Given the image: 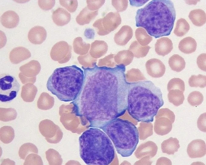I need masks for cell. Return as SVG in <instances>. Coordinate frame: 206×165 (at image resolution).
<instances>
[{
    "label": "cell",
    "instance_id": "2",
    "mask_svg": "<svg viewBox=\"0 0 206 165\" xmlns=\"http://www.w3.org/2000/svg\"><path fill=\"white\" fill-rule=\"evenodd\" d=\"M164 104L161 90L151 81L128 83L127 109L129 115L138 121L153 122Z\"/></svg>",
    "mask_w": 206,
    "mask_h": 165
},
{
    "label": "cell",
    "instance_id": "37",
    "mask_svg": "<svg viewBox=\"0 0 206 165\" xmlns=\"http://www.w3.org/2000/svg\"><path fill=\"white\" fill-rule=\"evenodd\" d=\"M24 165H43L41 157L38 155L34 153L29 154L26 157L23 163Z\"/></svg>",
    "mask_w": 206,
    "mask_h": 165
},
{
    "label": "cell",
    "instance_id": "13",
    "mask_svg": "<svg viewBox=\"0 0 206 165\" xmlns=\"http://www.w3.org/2000/svg\"><path fill=\"white\" fill-rule=\"evenodd\" d=\"M47 33L45 28L40 26H36L29 31L28 38L30 41L34 44H40L46 39Z\"/></svg>",
    "mask_w": 206,
    "mask_h": 165
},
{
    "label": "cell",
    "instance_id": "32",
    "mask_svg": "<svg viewBox=\"0 0 206 165\" xmlns=\"http://www.w3.org/2000/svg\"><path fill=\"white\" fill-rule=\"evenodd\" d=\"M89 43L83 41L82 38L77 37L74 39L73 42L74 50L79 54L84 53L87 52L90 47Z\"/></svg>",
    "mask_w": 206,
    "mask_h": 165
},
{
    "label": "cell",
    "instance_id": "23",
    "mask_svg": "<svg viewBox=\"0 0 206 165\" xmlns=\"http://www.w3.org/2000/svg\"><path fill=\"white\" fill-rule=\"evenodd\" d=\"M188 17L192 23L196 26L201 27L206 23V13L202 9H197L191 10L189 13Z\"/></svg>",
    "mask_w": 206,
    "mask_h": 165
},
{
    "label": "cell",
    "instance_id": "40",
    "mask_svg": "<svg viewBox=\"0 0 206 165\" xmlns=\"http://www.w3.org/2000/svg\"><path fill=\"white\" fill-rule=\"evenodd\" d=\"M105 0H87V7L92 11L98 10L104 4Z\"/></svg>",
    "mask_w": 206,
    "mask_h": 165
},
{
    "label": "cell",
    "instance_id": "38",
    "mask_svg": "<svg viewBox=\"0 0 206 165\" xmlns=\"http://www.w3.org/2000/svg\"><path fill=\"white\" fill-rule=\"evenodd\" d=\"M60 4L70 13H74L76 10L78 5L77 0L59 1Z\"/></svg>",
    "mask_w": 206,
    "mask_h": 165
},
{
    "label": "cell",
    "instance_id": "36",
    "mask_svg": "<svg viewBox=\"0 0 206 165\" xmlns=\"http://www.w3.org/2000/svg\"><path fill=\"white\" fill-rule=\"evenodd\" d=\"M174 89H179L184 92L185 86L183 81L178 78H174L170 80L167 84V90L169 91Z\"/></svg>",
    "mask_w": 206,
    "mask_h": 165
},
{
    "label": "cell",
    "instance_id": "10",
    "mask_svg": "<svg viewBox=\"0 0 206 165\" xmlns=\"http://www.w3.org/2000/svg\"><path fill=\"white\" fill-rule=\"evenodd\" d=\"M71 47L64 41H61L55 43L53 46L51 56L55 60L59 59L62 62L67 60L69 57Z\"/></svg>",
    "mask_w": 206,
    "mask_h": 165
},
{
    "label": "cell",
    "instance_id": "20",
    "mask_svg": "<svg viewBox=\"0 0 206 165\" xmlns=\"http://www.w3.org/2000/svg\"><path fill=\"white\" fill-rule=\"evenodd\" d=\"M180 146L179 140L175 138L171 137L163 141L161 144V148L164 153L173 155L177 152Z\"/></svg>",
    "mask_w": 206,
    "mask_h": 165
},
{
    "label": "cell",
    "instance_id": "25",
    "mask_svg": "<svg viewBox=\"0 0 206 165\" xmlns=\"http://www.w3.org/2000/svg\"><path fill=\"white\" fill-rule=\"evenodd\" d=\"M151 47L148 45H141L136 41H134L131 44L129 50L132 52L134 56L138 58H143L147 54Z\"/></svg>",
    "mask_w": 206,
    "mask_h": 165
},
{
    "label": "cell",
    "instance_id": "21",
    "mask_svg": "<svg viewBox=\"0 0 206 165\" xmlns=\"http://www.w3.org/2000/svg\"><path fill=\"white\" fill-rule=\"evenodd\" d=\"M197 46L195 40L191 37H187L180 41L178 48L182 52L186 54H190L196 51Z\"/></svg>",
    "mask_w": 206,
    "mask_h": 165
},
{
    "label": "cell",
    "instance_id": "3",
    "mask_svg": "<svg viewBox=\"0 0 206 165\" xmlns=\"http://www.w3.org/2000/svg\"><path fill=\"white\" fill-rule=\"evenodd\" d=\"M176 16L171 1L152 0L137 11L136 25L144 28L149 35L157 38L170 35Z\"/></svg>",
    "mask_w": 206,
    "mask_h": 165
},
{
    "label": "cell",
    "instance_id": "18",
    "mask_svg": "<svg viewBox=\"0 0 206 165\" xmlns=\"http://www.w3.org/2000/svg\"><path fill=\"white\" fill-rule=\"evenodd\" d=\"M98 14V10L92 11L86 7L83 8L76 16V20L79 24L83 25L89 23Z\"/></svg>",
    "mask_w": 206,
    "mask_h": 165
},
{
    "label": "cell",
    "instance_id": "22",
    "mask_svg": "<svg viewBox=\"0 0 206 165\" xmlns=\"http://www.w3.org/2000/svg\"><path fill=\"white\" fill-rule=\"evenodd\" d=\"M108 49V46L105 41L96 40L91 44L90 53L94 57L98 58L105 54Z\"/></svg>",
    "mask_w": 206,
    "mask_h": 165
},
{
    "label": "cell",
    "instance_id": "8",
    "mask_svg": "<svg viewBox=\"0 0 206 165\" xmlns=\"http://www.w3.org/2000/svg\"><path fill=\"white\" fill-rule=\"evenodd\" d=\"M121 18L118 12H110L104 17L96 20L93 24L100 36L107 35L116 29L121 23Z\"/></svg>",
    "mask_w": 206,
    "mask_h": 165
},
{
    "label": "cell",
    "instance_id": "39",
    "mask_svg": "<svg viewBox=\"0 0 206 165\" xmlns=\"http://www.w3.org/2000/svg\"><path fill=\"white\" fill-rule=\"evenodd\" d=\"M112 4L118 12H122L127 8L128 1L112 0Z\"/></svg>",
    "mask_w": 206,
    "mask_h": 165
},
{
    "label": "cell",
    "instance_id": "28",
    "mask_svg": "<svg viewBox=\"0 0 206 165\" xmlns=\"http://www.w3.org/2000/svg\"><path fill=\"white\" fill-rule=\"evenodd\" d=\"M0 140L4 143H10L15 137L14 131L10 126H5L2 127L0 130Z\"/></svg>",
    "mask_w": 206,
    "mask_h": 165
},
{
    "label": "cell",
    "instance_id": "33",
    "mask_svg": "<svg viewBox=\"0 0 206 165\" xmlns=\"http://www.w3.org/2000/svg\"><path fill=\"white\" fill-rule=\"evenodd\" d=\"M188 82L191 87L204 88L206 86V76L200 74L192 75L189 78Z\"/></svg>",
    "mask_w": 206,
    "mask_h": 165
},
{
    "label": "cell",
    "instance_id": "15",
    "mask_svg": "<svg viewBox=\"0 0 206 165\" xmlns=\"http://www.w3.org/2000/svg\"><path fill=\"white\" fill-rule=\"evenodd\" d=\"M173 48L172 41L167 37H162L158 39L155 44L156 53L163 56L170 53Z\"/></svg>",
    "mask_w": 206,
    "mask_h": 165
},
{
    "label": "cell",
    "instance_id": "27",
    "mask_svg": "<svg viewBox=\"0 0 206 165\" xmlns=\"http://www.w3.org/2000/svg\"><path fill=\"white\" fill-rule=\"evenodd\" d=\"M183 92L178 89H172L169 91L168 94L169 102L176 106L182 104L185 99Z\"/></svg>",
    "mask_w": 206,
    "mask_h": 165
},
{
    "label": "cell",
    "instance_id": "29",
    "mask_svg": "<svg viewBox=\"0 0 206 165\" xmlns=\"http://www.w3.org/2000/svg\"><path fill=\"white\" fill-rule=\"evenodd\" d=\"M190 29V25L187 21L181 18L177 21L174 33L177 36L182 37L188 32Z\"/></svg>",
    "mask_w": 206,
    "mask_h": 165
},
{
    "label": "cell",
    "instance_id": "4",
    "mask_svg": "<svg viewBox=\"0 0 206 165\" xmlns=\"http://www.w3.org/2000/svg\"><path fill=\"white\" fill-rule=\"evenodd\" d=\"M80 155L87 165H108L115 157L111 140L100 129L91 127L84 131L79 139Z\"/></svg>",
    "mask_w": 206,
    "mask_h": 165
},
{
    "label": "cell",
    "instance_id": "43",
    "mask_svg": "<svg viewBox=\"0 0 206 165\" xmlns=\"http://www.w3.org/2000/svg\"><path fill=\"white\" fill-rule=\"evenodd\" d=\"M197 126L201 131L206 132V112L201 114L199 117L197 122Z\"/></svg>",
    "mask_w": 206,
    "mask_h": 165
},
{
    "label": "cell",
    "instance_id": "44",
    "mask_svg": "<svg viewBox=\"0 0 206 165\" xmlns=\"http://www.w3.org/2000/svg\"><path fill=\"white\" fill-rule=\"evenodd\" d=\"M206 53H202L197 57V63L198 67L202 70L206 71Z\"/></svg>",
    "mask_w": 206,
    "mask_h": 165
},
{
    "label": "cell",
    "instance_id": "9",
    "mask_svg": "<svg viewBox=\"0 0 206 165\" xmlns=\"http://www.w3.org/2000/svg\"><path fill=\"white\" fill-rule=\"evenodd\" d=\"M156 115V132L161 135L168 134L172 130V124L175 120L174 113L167 108H164L160 109Z\"/></svg>",
    "mask_w": 206,
    "mask_h": 165
},
{
    "label": "cell",
    "instance_id": "5",
    "mask_svg": "<svg viewBox=\"0 0 206 165\" xmlns=\"http://www.w3.org/2000/svg\"><path fill=\"white\" fill-rule=\"evenodd\" d=\"M84 73L75 65L56 69L48 78L47 89L60 101H73L82 86Z\"/></svg>",
    "mask_w": 206,
    "mask_h": 165
},
{
    "label": "cell",
    "instance_id": "42",
    "mask_svg": "<svg viewBox=\"0 0 206 165\" xmlns=\"http://www.w3.org/2000/svg\"><path fill=\"white\" fill-rule=\"evenodd\" d=\"M113 56V54H110L105 58L100 59L98 64L99 66H102L105 65L110 67L114 66L115 63L112 62V61Z\"/></svg>",
    "mask_w": 206,
    "mask_h": 165
},
{
    "label": "cell",
    "instance_id": "17",
    "mask_svg": "<svg viewBox=\"0 0 206 165\" xmlns=\"http://www.w3.org/2000/svg\"><path fill=\"white\" fill-rule=\"evenodd\" d=\"M52 18L53 21L56 25L63 26L69 22L71 15L64 9L59 8L53 12Z\"/></svg>",
    "mask_w": 206,
    "mask_h": 165
},
{
    "label": "cell",
    "instance_id": "7",
    "mask_svg": "<svg viewBox=\"0 0 206 165\" xmlns=\"http://www.w3.org/2000/svg\"><path fill=\"white\" fill-rule=\"evenodd\" d=\"M20 85L14 76L2 74L0 76V100L3 102H10L17 96Z\"/></svg>",
    "mask_w": 206,
    "mask_h": 165
},
{
    "label": "cell",
    "instance_id": "12",
    "mask_svg": "<svg viewBox=\"0 0 206 165\" xmlns=\"http://www.w3.org/2000/svg\"><path fill=\"white\" fill-rule=\"evenodd\" d=\"M187 152L189 156L191 158H201L206 153L205 142L201 139H195L188 145Z\"/></svg>",
    "mask_w": 206,
    "mask_h": 165
},
{
    "label": "cell",
    "instance_id": "11",
    "mask_svg": "<svg viewBox=\"0 0 206 165\" xmlns=\"http://www.w3.org/2000/svg\"><path fill=\"white\" fill-rule=\"evenodd\" d=\"M145 66L147 74L155 78L163 76L165 71V66L162 62L156 58L147 60Z\"/></svg>",
    "mask_w": 206,
    "mask_h": 165
},
{
    "label": "cell",
    "instance_id": "31",
    "mask_svg": "<svg viewBox=\"0 0 206 165\" xmlns=\"http://www.w3.org/2000/svg\"><path fill=\"white\" fill-rule=\"evenodd\" d=\"M38 152V150L37 146L32 143L28 142L24 143L20 146L18 153L20 158L25 160L30 153H37Z\"/></svg>",
    "mask_w": 206,
    "mask_h": 165
},
{
    "label": "cell",
    "instance_id": "34",
    "mask_svg": "<svg viewBox=\"0 0 206 165\" xmlns=\"http://www.w3.org/2000/svg\"><path fill=\"white\" fill-rule=\"evenodd\" d=\"M0 109V120L8 122L13 120L16 118L17 113L15 109L12 108H1Z\"/></svg>",
    "mask_w": 206,
    "mask_h": 165
},
{
    "label": "cell",
    "instance_id": "45",
    "mask_svg": "<svg viewBox=\"0 0 206 165\" xmlns=\"http://www.w3.org/2000/svg\"><path fill=\"white\" fill-rule=\"evenodd\" d=\"M144 1H142L141 2H136L135 1H130V4L131 5L135 6H136V5H139V4L140 5H142L148 1H145V2H143Z\"/></svg>",
    "mask_w": 206,
    "mask_h": 165
},
{
    "label": "cell",
    "instance_id": "19",
    "mask_svg": "<svg viewBox=\"0 0 206 165\" xmlns=\"http://www.w3.org/2000/svg\"><path fill=\"white\" fill-rule=\"evenodd\" d=\"M30 52L23 47H18L14 48L10 54V59L13 63H17L29 58Z\"/></svg>",
    "mask_w": 206,
    "mask_h": 165
},
{
    "label": "cell",
    "instance_id": "6",
    "mask_svg": "<svg viewBox=\"0 0 206 165\" xmlns=\"http://www.w3.org/2000/svg\"><path fill=\"white\" fill-rule=\"evenodd\" d=\"M113 142L118 153L123 157L130 156L139 142V132L131 122L117 118L101 127Z\"/></svg>",
    "mask_w": 206,
    "mask_h": 165
},
{
    "label": "cell",
    "instance_id": "14",
    "mask_svg": "<svg viewBox=\"0 0 206 165\" xmlns=\"http://www.w3.org/2000/svg\"><path fill=\"white\" fill-rule=\"evenodd\" d=\"M133 33L132 28L128 25L123 26L114 36V40L118 45L124 46L131 39Z\"/></svg>",
    "mask_w": 206,
    "mask_h": 165
},
{
    "label": "cell",
    "instance_id": "30",
    "mask_svg": "<svg viewBox=\"0 0 206 165\" xmlns=\"http://www.w3.org/2000/svg\"><path fill=\"white\" fill-rule=\"evenodd\" d=\"M135 35L138 42L143 46H147L152 40V38L141 27H139L136 30Z\"/></svg>",
    "mask_w": 206,
    "mask_h": 165
},
{
    "label": "cell",
    "instance_id": "35",
    "mask_svg": "<svg viewBox=\"0 0 206 165\" xmlns=\"http://www.w3.org/2000/svg\"><path fill=\"white\" fill-rule=\"evenodd\" d=\"M203 99V95L201 92L198 91H194L190 93L187 100L191 105L194 106L201 105Z\"/></svg>",
    "mask_w": 206,
    "mask_h": 165
},
{
    "label": "cell",
    "instance_id": "26",
    "mask_svg": "<svg viewBox=\"0 0 206 165\" xmlns=\"http://www.w3.org/2000/svg\"><path fill=\"white\" fill-rule=\"evenodd\" d=\"M168 63L171 69L177 72L183 70L186 66L184 59L178 54L172 56L169 58Z\"/></svg>",
    "mask_w": 206,
    "mask_h": 165
},
{
    "label": "cell",
    "instance_id": "1",
    "mask_svg": "<svg viewBox=\"0 0 206 165\" xmlns=\"http://www.w3.org/2000/svg\"><path fill=\"white\" fill-rule=\"evenodd\" d=\"M84 70L82 86L72 102L76 116L89 126L100 128L125 113L127 108L128 83L125 66H98Z\"/></svg>",
    "mask_w": 206,
    "mask_h": 165
},
{
    "label": "cell",
    "instance_id": "16",
    "mask_svg": "<svg viewBox=\"0 0 206 165\" xmlns=\"http://www.w3.org/2000/svg\"><path fill=\"white\" fill-rule=\"evenodd\" d=\"M19 17L17 14L12 10L5 12L1 16V22L5 27L12 28L16 27L19 22Z\"/></svg>",
    "mask_w": 206,
    "mask_h": 165
},
{
    "label": "cell",
    "instance_id": "41",
    "mask_svg": "<svg viewBox=\"0 0 206 165\" xmlns=\"http://www.w3.org/2000/svg\"><path fill=\"white\" fill-rule=\"evenodd\" d=\"M55 0H42L38 1V4L42 9L45 10L51 9L54 6Z\"/></svg>",
    "mask_w": 206,
    "mask_h": 165
},
{
    "label": "cell",
    "instance_id": "24",
    "mask_svg": "<svg viewBox=\"0 0 206 165\" xmlns=\"http://www.w3.org/2000/svg\"><path fill=\"white\" fill-rule=\"evenodd\" d=\"M134 57L133 53L130 51L124 50L119 51L115 56V60L119 65L126 66L132 61Z\"/></svg>",
    "mask_w": 206,
    "mask_h": 165
}]
</instances>
